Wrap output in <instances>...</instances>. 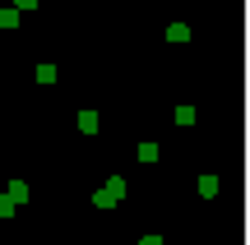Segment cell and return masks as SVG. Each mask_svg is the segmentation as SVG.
I'll use <instances>...</instances> for the list:
<instances>
[{
    "label": "cell",
    "mask_w": 250,
    "mask_h": 245,
    "mask_svg": "<svg viewBox=\"0 0 250 245\" xmlns=\"http://www.w3.org/2000/svg\"><path fill=\"white\" fill-rule=\"evenodd\" d=\"M121 199H125V181H121V176H111V181L93 194V204H98V208H116Z\"/></svg>",
    "instance_id": "6da1fadb"
},
{
    "label": "cell",
    "mask_w": 250,
    "mask_h": 245,
    "mask_svg": "<svg viewBox=\"0 0 250 245\" xmlns=\"http://www.w3.org/2000/svg\"><path fill=\"white\" fill-rule=\"evenodd\" d=\"M79 130L83 134H98V111H79Z\"/></svg>",
    "instance_id": "7a4b0ae2"
},
{
    "label": "cell",
    "mask_w": 250,
    "mask_h": 245,
    "mask_svg": "<svg viewBox=\"0 0 250 245\" xmlns=\"http://www.w3.org/2000/svg\"><path fill=\"white\" fill-rule=\"evenodd\" d=\"M167 42H190V28L186 23H167Z\"/></svg>",
    "instance_id": "3957f363"
},
{
    "label": "cell",
    "mask_w": 250,
    "mask_h": 245,
    "mask_svg": "<svg viewBox=\"0 0 250 245\" xmlns=\"http://www.w3.org/2000/svg\"><path fill=\"white\" fill-rule=\"evenodd\" d=\"M199 194L213 199V194H218V176H199Z\"/></svg>",
    "instance_id": "277c9868"
},
{
    "label": "cell",
    "mask_w": 250,
    "mask_h": 245,
    "mask_svg": "<svg viewBox=\"0 0 250 245\" xmlns=\"http://www.w3.org/2000/svg\"><path fill=\"white\" fill-rule=\"evenodd\" d=\"M5 194H9L14 204H23V199H28V185H23V181H9V190H5Z\"/></svg>",
    "instance_id": "5b68a950"
},
{
    "label": "cell",
    "mask_w": 250,
    "mask_h": 245,
    "mask_svg": "<svg viewBox=\"0 0 250 245\" xmlns=\"http://www.w3.org/2000/svg\"><path fill=\"white\" fill-rule=\"evenodd\" d=\"M37 83H56V65H37Z\"/></svg>",
    "instance_id": "8992f818"
},
{
    "label": "cell",
    "mask_w": 250,
    "mask_h": 245,
    "mask_svg": "<svg viewBox=\"0 0 250 245\" xmlns=\"http://www.w3.org/2000/svg\"><path fill=\"white\" fill-rule=\"evenodd\" d=\"M176 125H195V107H176Z\"/></svg>",
    "instance_id": "52a82bcc"
},
{
    "label": "cell",
    "mask_w": 250,
    "mask_h": 245,
    "mask_svg": "<svg viewBox=\"0 0 250 245\" xmlns=\"http://www.w3.org/2000/svg\"><path fill=\"white\" fill-rule=\"evenodd\" d=\"M139 162H158V144H139Z\"/></svg>",
    "instance_id": "ba28073f"
},
{
    "label": "cell",
    "mask_w": 250,
    "mask_h": 245,
    "mask_svg": "<svg viewBox=\"0 0 250 245\" xmlns=\"http://www.w3.org/2000/svg\"><path fill=\"white\" fill-rule=\"evenodd\" d=\"M19 23V9H0V28H14Z\"/></svg>",
    "instance_id": "9c48e42d"
},
{
    "label": "cell",
    "mask_w": 250,
    "mask_h": 245,
    "mask_svg": "<svg viewBox=\"0 0 250 245\" xmlns=\"http://www.w3.org/2000/svg\"><path fill=\"white\" fill-rule=\"evenodd\" d=\"M9 213H14V199H9V194H0V218H9Z\"/></svg>",
    "instance_id": "30bf717a"
},
{
    "label": "cell",
    "mask_w": 250,
    "mask_h": 245,
    "mask_svg": "<svg viewBox=\"0 0 250 245\" xmlns=\"http://www.w3.org/2000/svg\"><path fill=\"white\" fill-rule=\"evenodd\" d=\"M14 9H37V0H19V5Z\"/></svg>",
    "instance_id": "8fae6325"
},
{
    "label": "cell",
    "mask_w": 250,
    "mask_h": 245,
    "mask_svg": "<svg viewBox=\"0 0 250 245\" xmlns=\"http://www.w3.org/2000/svg\"><path fill=\"white\" fill-rule=\"evenodd\" d=\"M139 245H162V236H144V241H139Z\"/></svg>",
    "instance_id": "7c38bea8"
}]
</instances>
